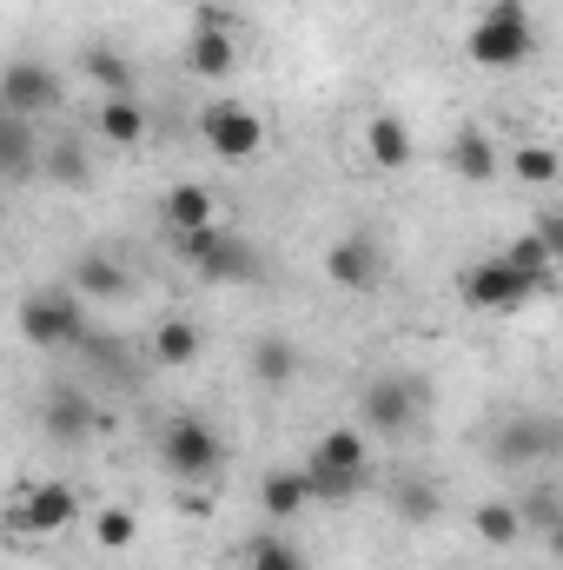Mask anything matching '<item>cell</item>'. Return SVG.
I'll return each instance as SVG.
<instances>
[{
	"label": "cell",
	"mask_w": 563,
	"mask_h": 570,
	"mask_svg": "<svg viewBox=\"0 0 563 570\" xmlns=\"http://www.w3.org/2000/svg\"><path fill=\"white\" fill-rule=\"evenodd\" d=\"M199 345H206V332H199L192 318H166V325L152 332V358H159V365H192Z\"/></svg>",
	"instance_id": "cell-26"
},
{
	"label": "cell",
	"mask_w": 563,
	"mask_h": 570,
	"mask_svg": "<svg viewBox=\"0 0 563 570\" xmlns=\"http://www.w3.org/2000/svg\"><path fill=\"white\" fill-rule=\"evenodd\" d=\"M504 266H511L517 279L531 285V298L557 285V253H551V246H544L537 233H524V239H511V253H504Z\"/></svg>",
	"instance_id": "cell-17"
},
{
	"label": "cell",
	"mask_w": 563,
	"mask_h": 570,
	"mask_svg": "<svg viewBox=\"0 0 563 570\" xmlns=\"http://www.w3.org/2000/svg\"><path fill=\"white\" fill-rule=\"evenodd\" d=\"M365 153H372L378 173H405V166H412V127H405L398 114H378V120L365 127Z\"/></svg>",
	"instance_id": "cell-15"
},
{
	"label": "cell",
	"mask_w": 563,
	"mask_h": 570,
	"mask_svg": "<svg viewBox=\"0 0 563 570\" xmlns=\"http://www.w3.org/2000/svg\"><path fill=\"white\" fill-rule=\"evenodd\" d=\"M199 140L213 146L219 159H253L266 146V120L253 107H239V100H219V107L199 114Z\"/></svg>",
	"instance_id": "cell-7"
},
{
	"label": "cell",
	"mask_w": 563,
	"mask_h": 570,
	"mask_svg": "<svg viewBox=\"0 0 563 570\" xmlns=\"http://www.w3.org/2000/svg\"><path fill=\"white\" fill-rule=\"evenodd\" d=\"M563 451V425L557 419H511V425L491 438V464L504 471H524V464H544Z\"/></svg>",
	"instance_id": "cell-8"
},
{
	"label": "cell",
	"mask_w": 563,
	"mask_h": 570,
	"mask_svg": "<svg viewBox=\"0 0 563 570\" xmlns=\"http://www.w3.org/2000/svg\"><path fill=\"white\" fill-rule=\"evenodd\" d=\"M378 273H385V253L372 233H345L332 253H325V279L345 285V292H378Z\"/></svg>",
	"instance_id": "cell-9"
},
{
	"label": "cell",
	"mask_w": 563,
	"mask_h": 570,
	"mask_svg": "<svg viewBox=\"0 0 563 570\" xmlns=\"http://www.w3.org/2000/svg\"><path fill=\"white\" fill-rule=\"evenodd\" d=\"M451 173H457L464 186H491V179H497V146L484 140L477 127H457V140H451Z\"/></svg>",
	"instance_id": "cell-18"
},
{
	"label": "cell",
	"mask_w": 563,
	"mask_h": 570,
	"mask_svg": "<svg viewBox=\"0 0 563 570\" xmlns=\"http://www.w3.org/2000/svg\"><path fill=\"white\" fill-rule=\"evenodd\" d=\"M246 570H305V551L292 538H253L246 544Z\"/></svg>",
	"instance_id": "cell-28"
},
{
	"label": "cell",
	"mask_w": 563,
	"mask_h": 570,
	"mask_svg": "<svg viewBox=\"0 0 563 570\" xmlns=\"http://www.w3.org/2000/svg\"><path fill=\"white\" fill-rule=\"evenodd\" d=\"M60 107V73L47 67V60H7V73H0V114H13V120H47Z\"/></svg>",
	"instance_id": "cell-5"
},
{
	"label": "cell",
	"mask_w": 563,
	"mask_h": 570,
	"mask_svg": "<svg viewBox=\"0 0 563 570\" xmlns=\"http://www.w3.org/2000/svg\"><path fill=\"white\" fill-rule=\"evenodd\" d=\"M192 273H199L206 285H246V279H259V253H253L239 233H226V226H219V239L192 259Z\"/></svg>",
	"instance_id": "cell-12"
},
{
	"label": "cell",
	"mask_w": 563,
	"mask_h": 570,
	"mask_svg": "<svg viewBox=\"0 0 563 570\" xmlns=\"http://www.w3.org/2000/svg\"><path fill=\"white\" fill-rule=\"evenodd\" d=\"M159 464L192 491V484H206V478L226 464V438L206 425V419L179 412V419H166V425H159Z\"/></svg>",
	"instance_id": "cell-2"
},
{
	"label": "cell",
	"mask_w": 563,
	"mask_h": 570,
	"mask_svg": "<svg viewBox=\"0 0 563 570\" xmlns=\"http://www.w3.org/2000/svg\"><path fill=\"white\" fill-rule=\"evenodd\" d=\"M93 538H100V551H127L140 538V518L134 511H100L93 518Z\"/></svg>",
	"instance_id": "cell-33"
},
{
	"label": "cell",
	"mask_w": 563,
	"mask_h": 570,
	"mask_svg": "<svg viewBox=\"0 0 563 570\" xmlns=\"http://www.w3.org/2000/svg\"><path fill=\"white\" fill-rule=\"evenodd\" d=\"M93 134L107 146H140L146 140V107H140V94H113L100 114H93Z\"/></svg>",
	"instance_id": "cell-16"
},
{
	"label": "cell",
	"mask_w": 563,
	"mask_h": 570,
	"mask_svg": "<svg viewBox=\"0 0 563 570\" xmlns=\"http://www.w3.org/2000/svg\"><path fill=\"white\" fill-rule=\"evenodd\" d=\"M80 518V498L67 491V484H20L13 498H7V531H20V538H53V531H67Z\"/></svg>",
	"instance_id": "cell-4"
},
{
	"label": "cell",
	"mask_w": 563,
	"mask_h": 570,
	"mask_svg": "<svg viewBox=\"0 0 563 570\" xmlns=\"http://www.w3.org/2000/svg\"><path fill=\"white\" fill-rule=\"evenodd\" d=\"M305 464H365V438L358 431H325Z\"/></svg>",
	"instance_id": "cell-32"
},
{
	"label": "cell",
	"mask_w": 563,
	"mask_h": 570,
	"mask_svg": "<svg viewBox=\"0 0 563 570\" xmlns=\"http://www.w3.org/2000/svg\"><path fill=\"white\" fill-rule=\"evenodd\" d=\"M517 518H524L531 531H544V538H557V524H563L557 484H537V491H524V504H517Z\"/></svg>",
	"instance_id": "cell-29"
},
{
	"label": "cell",
	"mask_w": 563,
	"mask_h": 570,
	"mask_svg": "<svg viewBox=\"0 0 563 570\" xmlns=\"http://www.w3.org/2000/svg\"><path fill=\"white\" fill-rule=\"evenodd\" d=\"M40 425H47V438H60V444H87L100 431V405L80 385H53L47 405H40Z\"/></svg>",
	"instance_id": "cell-11"
},
{
	"label": "cell",
	"mask_w": 563,
	"mask_h": 570,
	"mask_svg": "<svg viewBox=\"0 0 563 570\" xmlns=\"http://www.w3.org/2000/svg\"><path fill=\"white\" fill-rule=\"evenodd\" d=\"M239 67V40L233 33H206V27H192V40H186V73H199V80H226Z\"/></svg>",
	"instance_id": "cell-14"
},
{
	"label": "cell",
	"mask_w": 563,
	"mask_h": 570,
	"mask_svg": "<svg viewBox=\"0 0 563 570\" xmlns=\"http://www.w3.org/2000/svg\"><path fill=\"white\" fill-rule=\"evenodd\" d=\"M259 504H266V518H298L305 504H312V484H305V471H273L266 484H259Z\"/></svg>",
	"instance_id": "cell-25"
},
{
	"label": "cell",
	"mask_w": 563,
	"mask_h": 570,
	"mask_svg": "<svg viewBox=\"0 0 563 570\" xmlns=\"http://www.w3.org/2000/svg\"><path fill=\"white\" fill-rule=\"evenodd\" d=\"M80 73H87L93 87H107V100L140 87V80H134V60H127L120 47H80Z\"/></svg>",
	"instance_id": "cell-22"
},
{
	"label": "cell",
	"mask_w": 563,
	"mask_h": 570,
	"mask_svg": "<svg viewBox=\"0 0 563 570\" xmlns=\"http://www.w3.org/2000/svg\"><path fill=\"white\" fill-rule=\"evenodd\" d=\"M127 266L120 259H107V253H80L73 259V292H87V298H127Z\"/></svg>",
	"instance_id": "cell-21"
},
{
	"label": "cell",
	"mask_w": 563,
	"mask_h": 570,
	"mask_svg": "<svg viewBox=\"0 0 563 570\" xmlns=\"http://www.w3.org/2000/svg\"><path fill=\"white\" fill-rule=\"evenodd\" d=\"M424 399H431V392H424V379H398V372H392V379H372L358 405H365V425H372V431L405 438V431L424 419Z\"/></svg>",
	"instance_id": "cell-6"
},
{
	"label": "cell",
	"mask_w": 563,
	"mask_h": 570,
	"mask_svg": "<svg viewBox=\"0 0 563 570\" xmlns=\"http://www.w3.org/2000/svg\"><path fill=\"white\" fill-rule=\"evenodd\" d=\"M159 213H166V233H186V226H213V219H219V213H213V193H206L199 179H186V186H172Z\"/></svg>",
	"instance_id": "cell-23"
},
{
	"label": "cell",
	"mask_w": 563,
	"mask_h": 570,
	"mask_svg": "<svg viewBox=\"0 0 563 570\" xmlns=\"http://www.w3.org/2000/svg\"><path fill=\"white\" fill-rule=\"evenodd\" d=\"M192 20H199L206 33H233V20H239V13H233V7H199Z\"/></svg>",
	"instance_id": "cell-35"
},
{
	"label": "cell",
	"mask_w": 563,
	"mask_h": 570,
	"mask_svg": "<svg viewBox=\"0 0 563 570\" xmlns=\"http://www.w3.org/2000/svg\"><path fill=\"white\" fill-rule=\"evenodd\" d=\"M80 332H87L80 292H27V298H20V338H27V345H40V352H67Z\"/></svg>",
	"instance_id": "cell-3"
},
{
	"label": "cell",
	"mask_w": 563,
	"mask_h": 570,
	"mask_svg": "<svg viewBox=\"0 0 563 570\" xmlns=\"http://www.w3.org/2000/svg\"><path fill=\"white\" fill-rule=\"evenodd\" d=\"M392 511H398L405 524H431V518H437V491H431L424 478H405V484L392 491Z\"/></svg>",
	"instance_id": "cell-31"
},
{
	"label": "cell",
	"mask_w": 563,
	"mask_h": 570,
	"mask_svg": "<svg viewBox=\"0 0 563 570\" xmlns=\"http://www.w3.org/2000/svg\"><path fill=\"white\" fill-rule=\"evenodd\" d=\"M253 379H259V385H292V379H298V345L279 338V332H266V338L253 345Z\"/></svg>",
	"instance_id": "cell-24"
},
{
	"label": "cell",
	"mask_w": 563,
	"mask_h": 570,
	"mask_svg": "<svg viewBox=\"0 0 563 570\" xmlns=\"http://www.w3.org/2000/svg\"><path fill=\"white\" fill-rule=\"evenodd\" d=\"M305 484H312V504H358L372 471L365 464H305Z\"/></svg>",
	"instance_id": "cell-13"
},
{
	"label": "cell",
	"mask_w": 563,
	"mask_h": 570,
	"mask_svg": "<svg viewBox=\"0 0 563 570\" xmlns=\"http://www.w3.org/2000/svg\"><path fill=\"white\" fill-rule=\"evenodd\" d=\"M27 173H40V140L27 120L0 114V179H27Z\"/></svg>",
	"instance_id": "cell-20"
},
{
	"label": "cell",
	"mask_w": 563,
	"mask_h": 570,
	"mask_svg": "<svg viewBox=\"0 0 563 570\" xmlns=\"http://www.w3.org/2000/svg\"><path fill=\"white\" fill-rule=\"evenodd\" d=\"M213 239H219V219H213V226H186V233H166V246H172V253H179L186 266H192V259H199V253H206Z\"/></svg>",
	"instance_id": "cell-34"
},
{
	"label": "cell",
	"mask_w": 563,
	"mask_h": 570,
	"mask_svg": "<svg viewBox=\"0 0 563 570\" xmlns=\"http://www.w3.org/2000/svg\"><path fill=\"white\" fill-rule=\"evenodd\" d=\"M457 292H464V305H477V312H517V305L531 298V285L504 266V253L484 259V266H471V273L457 279Z\"/></svg>",
	"instance_id": "cell-10"
},
{
	"label": "cell",
	"mask_w": 563,
	"mask_h": 570,
	"mask_svg": "<svg viewBox=\"0 0 563 570\" xmlns=\"http://www.w3.org/2000/svg\"><path fill=\"white\" fill-rule=\"evenodd\" d=\"M511 173H517V179H524V186H557V153H551V146H517V153H511Z\"/></svg>",
	"instance_id": "cell-30"
},
{
	"label": "cell",
	"mask_w": 563,
	"mask_h": 570,
	"mask_svg": "<svg viewBox=\"0 0 563 570\" xmlns=\"http://www.w3.org/2000/svg\"><path fill=\"white\" fill-rule=\"evenodd\" d=\"M464 53H471L477 67H497V73L524 67V60L537 53V20H531V7H524V0H491V7L471 20Z\"/></svg>",
	"instance_id": "cell-1"
},
{
	"label": "cell",
	"mask_w": 563,
	"mask_h": 570,
	"mask_svg": "<svg viewBox=\"0 0 563 570\" xmlns=\"http://www.w3.org/2000/svg\"><path fill=\"white\" fill-rule=\"evenodd\" d=\"M477 538H484V544H497V551H504V544H517V538H524V518H517V504H511V498H491V504H477Z\"/></svg>",
	"instance_id": "cell-27"
},
{
	"label": "cell",
	"mask_w": 563,
	"mask_h": 570,
	"mask_svg": "<svg viewBox=\"0 0 563 570\" xmlns=\"http://www.w3.org/2000/svg\"><path fill=\"white\" fill-rule=\"evenodd\" d=\"M40 173H47L53 186H67V193H87V186H93V159H87V146L80 140L40 146Z\"/></svg>",
	"instance_id": "cell-19"
}]
</instances>
